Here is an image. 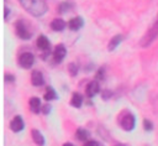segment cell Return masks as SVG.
<instances>
[{
	"instance_id": "obj_18",
	"label": "cell",
	"mask_w": 158,
	"mask_h": 146,
	"mask_svg": "<svg viewBox=\"0 0 158 146\" xmlns=\"http://www.w3.org/2000/svg\"><path fill=\"white\" fill-rule=\"evenodd\" d=\"M44 99L48 101V100H54V99H57V93H56V90H54V88L53 87H51V85H48L47 88H46V92H44Z\"/></svg>"
},
{
	"instance_id": "obj_1",
	"label": "cell",
	"mask_w": 158,
	"mask_h": 146,
	"mask_svg": "<svg viewBox=\"0 0 158 146\" xmlns=\"http://www.w3.org/2000/svg\"><path fill=\"white\" fill-rule=\"evenodd\" d=\"M19 2L32 16L40 17L47 12V4L44 0H19Z\"/></svg>"
},
{
	"instance_id": "obj_9",
	"label": "cell",
	"mask_w": 158,
	"mask_h": 146,
	"mask_svg": "<svg viewBox=\"0 0 158 146\" xmlns=\"http://www.w3.org/2000/svg\"><path fill=\"white\" fill-rule=\"evenodd\" d=\"M100 92V85H99V82L98 80H93L90 82L86 88H85V94L88 98H93L94 95H96L98 93Z\"/></svg>"
},
{
	"instance_id": "obj_26",
	"label": "cell",
	"mask_w": 158,
	"mask_h": 146,
	"mask_svg": "<svg viewBox=\"0 0 158 146\" xmlns=\"http://www.w3.org/2000/svg\"><path fill=\"white\" fill-rule=\"evenodd\" d=\"M9 80H10V82H14V80H15V75L6 73V74H5V82H9Z\"/></svg>"
},
{
	"instance_id": "obj_20",
	"label": "cell",
	"mask_w": 158,
	"mask_h": 146,
	"mask_svg": "<svg viewBox=\"0 0 158 146\" xmlns=\"http://www.w3.org/2000/svg\"><path fill=\"white\" fill-rule=\"evenodd\" d=\"M68 71H69V73H70V75H72V77H75V75L78 74L79 67L73 62V63H69V66H68Z\"/></svg>"
},
{
	"instance_id": "obj_4",
	"label": "cell",
	"mask_w": 158,
	"mask_h": 146,
	"mask_svg": "<svg viewBox=\"0 0 158 146\" xmlns=\"http://www.w3.org/2000/svg\"><path fill=\"white\" fill-rule=\"evenodd\" d=\"M120 125L125 131H131L135 129L136 119L135 115L130 111H122L120 114Z\"/></svg>"
},
{
	"instance_id": "obj_25",
	"label": "cell",
	"mask_w": 158,
	"mask_h": 146,
	"mask_svg": "<svg viewBox=\"0 0 158 146\" xmlns=\"http://www.w3.org/2000/svg\"><path fill=\"white\" fill-rule=\"evenodd\" d=\"M84 146H100V145L96 141H94V140H89V141H86L84 144Z\"/></svg>"
},
{
	"instance_id": "obj_14",
	"label": "cell",
	"mask_w": 158,
	"mask_h": 146,
	"mask_svg": "<svg viewBox=\"0 0 158 146\" xmlns=\"http://www.w3.org/2000/svg\"><path fill=\"white\" fill-rule=\"evenodd\" d=\"M65 26H67V24H65V21L63 19H54L51 22V27H52L53 31H58V32L63 31L65 28Z\"/></svg>"
},
{
	"instance_id": "obj_12",
	"label": "cell",
	"mask_w": 158,
	"mask_h": 146,
	"mask_svg": "<svg viewBox=\"0 0 158 146\" xmlns=\"http://www.w3.org/2000/svg\"><path fill=\"white\" fill-rule=\"evenodd\" d=\"M28 104H30V110H31L33 114H38V113L42 110L41 100H40V98H37V97H32V98L30 99Z\"/></svg>"
},
{
	"instance_id": "obj_8",
	"label": "cell",
	"mask_w": 158,
	"mask_h": 146,
	"mask_svg": "<svg viewBox=\"0 0 158 146\" xmlns=\"http://www.w3.org/2000/svg\"><path fill=\"white\" fill-rule=\"evenodd\" d=\"M65 56H67V48H65V46L63 43L57 45L56 48H54V51H53V58H54V61L57 63H60L64 59Z\"/></svg>"
},
{
	"instance_id": "obj_24",
	"label": "cell",
	"mask_w": 158,
	"mask_h": 146,
	"mask_svg": "<svg viewBox=\"0 0 158 146\" xmlns=\"http://www.w3.org/2000/svg\"><path fill=\"white\" fill-rule=\"evenodd\" d=\"M42 113L46 114V115L49 114V113H51V105H49V104H44V105L42 106Z\"/></svg>"
},
{
	"instance_id": "obj_16",
	"label": "cell",
	"mask_w": 158,
	"mask_h": 146,
	"mask_svg": "<svg viewBox=\"0 0 158 146\" xmlns=\"http://www.w3.org/2000/svg\"><path fill=\"white\" fill-rule=\"evenodd\" d=\"M123 40V36L122 35H115L110 41H109V45H107V49L109 51H114L120 43H121V41Z\"/></svg>"
},
{
	"instance_id": "obj_23",
	"label": "cell",
	"mask_w": 158,
	"mask_h": 146,
	"mask_svg": "<svg viewBox=\"0 0 158 146\" xmlns=\"http://www.w3.org/2000/svg\"><path fill=\"white\" fill-rule=\"evenodd\" d=\"M111 95H112V92H111V90H107V89H106V90H104V92H102V94H101V97H102V99H104V100L110 99V98H111Z\"/></svg>"
},
{
	"instance_id": "obj_5",
	"label": "cell",
	"mask_w": 158,
	"mask_h": 146,
	"mask_svg": "<svg viewBox=\"0 0 158 146\" xmlns=\"http://www.w3.org/2000/svg\"><path fill=\"white\" fill-rule=\"evenodd\" d=\"M36 45H37L38 49L43 51L42 58L44 59V58H46V56H48V54H49V52H51V48H49V47H51V43H49L48 38H47L44 35H40V36H38V38H37V41H36Z\"/></svg>"
},
{
	"instance_id": "obj_10",
	"label": "cell",
	"mask_w": 158,
	"mask_h": 146,
	"mask_svg": "<svg viewBox=\"0 0 158 146\" xmlns=\"http://www.w3.org/2000/svg\"><path fill=\"white\" fill-rule=\"evenodd\" d=\"M31 83L35 87H41L44 84V78L43 74L40 71H32L31 73Z\"/></svg>"
},
{
	"instance_id": "obj_7",
	"label": "cell",
	"mask_w": 158,
	"mask_h": 146,
	"mask_svg": "<svg viewBox=\"0 0 158 146\" xmlns=\"http://www.w3.org/2000/svg\"><path fill=\"white\" fill-rule=\"evenodd\" d=\"M23 127H25V122H23V119L21 118V115H15L12 118V120L10 121V129L14 132H20L23 130Z\"/></svg>"
},
{
	"instance_id": "obj_17",
	"label": "cell",
	"mask_w": 158,
	"mask_h": 146,
	"mask_svg": "<svg viewBox=\"0 0 158 146\" xmlns=\"http://www.w3.org/2000/svg\"><path fill=\"white\" fill-rule=\"evenodd\" d=\"M81 104H83V95L78 92H74L72 95V99H70V105L74 108H80Z\"/></svg>"
},
{
	"instance_id": "obj_22",
	"label": "cell",
	"mask_w": 158,
	"mask_h": 146,
	"mask_svg": "<svg viewBox=\"0 0 158 146\" xmlns=\"http://www.w3.org/2000/svg\"><path fill=\"white\" fill-rule=\"evenodd\" d=\"M143 129L146 131H152L153 130V122L151 120H148V119H144L143 120Z\"/></svg>"
},
{
	"instance_id": "obj_2",
	"label": "cell",
	"mask_w": 158,
	"mask_h": 146,
	"mask_svg": "<svg viewBox=\"0 0 158 146\" xmlns=\"http://www.w3.org/2000/svg\"><path fill=\"white\" fill-rule=\"evenodd\" d=\"M158 38V14L156 16V20L153 21V24L151 25V27L146 31V33L142 36L141 41H139V46L142 48H147L149 47Z\"/></svg>"
},
{
	"instance_id": "obj_11",
	"label": "cell",
	"mask_w": 158,
	"mask_h": 146,
	"mask_svg": "<svg viewBox=\"0 0 158 146\" xmlns=\"http://www.w3.org/2000/svg\"><path fill=\"white\" fill-rule=\"evenodd\" d=\"M83 26H84V20H83V17H80V16H77V17L70 19L69 22H68V27H69L72 31H78V30H80Z\"/></svg>"
},
{
	"instance_id": "obj_29",
	"label": "cell",
	"mask_w": 158,
	"mask_h": 146,
	"mask_svg": "<svg viewBox=\"0 0 158 146\" xmlns=\"http://www.w3.org/2000/svg\"><path fill=\"white\" fill-rule=\"evenodd\" d=\"M116 146H125V145H122V144H120V145H116Z\"/></svg>"
},
{
	"instance_id": "obj_28",
	"label": "cell",
	"mask_w": 158,
	"mask_h": 146,
	"mask_svg": "<svg viewBox=\"0 0 158 146\" xmlns=\"http://www.w3.org/2000/svg\"><path fill=\"white\" fill-rule=\"evenodd\" d=\"M63 146H75V145L72 142H65V144H63Z\"/></svg>"
},
{
	"instance_id": "obj_21",
	"label": "cell",
	"mask_w": 158,
	"mask_h": 146,
	"mask_svg": "<svg viewBox=\"0 0 158 146\" xmlns=\"http://www.w3.org/2000/svg\"><path fill=\"white\" fill-rule=\"evenodd\" d=\"M104 77H105V67H100L95 74V78H96V80H102Z\"/></svg>"
},
{
	"instance_id": "obj_13",
	"label": "cell",
	"mask_w": 158,
	"mask_h": 146,
	"mask_svg": "<svg viewBox=\"0 0 158 146\" xmlns=\"http://www.w3.org/2000/svg\"><path fill=\"white\" fill-rule=\"evenodd\" d=\"M31 135H32V139H33V141H35L36 145H38V146H44V144H46L44 136L42 135V132H41L40 130L33 129V130L31 131Z\"/></svg>"
},
{
	"instance_id": "obj_19",
	"label": "cell",
	"mask_w": 158,
	"mask_h": 146,
	"mask_svg": "<svg viewBox=\"0 0 158 146\" xmlns=\"http://www.w3.org/2000/svg\"><path fill=\"white\" fill-rule=\"evenodd\" d=\"M75 137H77V140H79V141H86L88 137H89V132H88V130H85V129H83V127H79V129H77V131H75Z\"/></svg>"
},
{
	"instance_id": "obj_27",
	"label": "cell",
	"mask_w": 158,
	"mask_h": 146,
	"mask_svg": "<svg viewBox=\"0 0 158 146\" xmlns=\"http://www.w3.org/2000/svg\"><path fill=\"white\" fill-rule=\"evenodd\" d=\"M7 19H9V7H7V6H5V14H4V20H5V21H7Z\"/></svg>"
},
{
	"instance_id": "obj_6",
	"label": "cell",
	"mask_w": 158,
	"mask_h": 146,
	"mask_svg": "<svg viewBox=\"0 0 158 146\" xmlns=\"http://www.w3.org/2000/svg\"><path fill=\"white\" fill-rule=\"evenodd\" d=\"M33 63H35V56L31 52H23L19 56V64L22 68L28 69L33 66Z\"/></svg>"
},
{
	"instance_id": "obj_3",
	"label": "cell",
	"mask_w": 158,
	"mask_h": 146,
	"mask_svg": "<svg viewBox=\"0 0 158 146\" xmlns=\"http://www.w3.org/2000/svg\"><path fill=\"white\" fill-rule=\"evenodd\" d=\"M15 32L21 40H30L32 37V30L25 20H17L15 22Z\"/></svg>"
},
{
	"instance_id": "obj_15",
	"label": "cell",
	"mask_w": 158,
	"mask_h": 146,
	"mask_svg": "<svg viewBox=\"0 0 158 146\" xmlns=\"http://www.w3.org/2000/svg\"><path fill=\"white\" fill-rule=\"evenodd\" d=\"M74 7V2L73 1H62L59 5H58V9H57V11L59 12V14H65V12H68L69 10H72Z\"/></svg>"
}]
</instances>
